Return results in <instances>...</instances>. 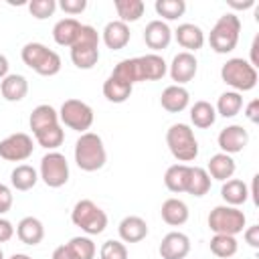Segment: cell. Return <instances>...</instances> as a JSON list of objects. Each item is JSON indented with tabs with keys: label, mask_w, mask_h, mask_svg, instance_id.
<instances>
[{
	"label": "cell",
	"mask_w": 259,
	"mask_h": 259,
	"mask_svg": "<svg viewBox=\"0 0 259 259\" xmlns=\"http://www.w3.org/2000/svg\"><path fill=\"white\" fill-rule=\"evenodd\" d=\"M107 152L103 146L101 136L93 132H85L75 142V164L83 172H97L105 166Z\"/></svg>",
	"instance_id": "1"
},
{
	"label": "cell",
	"mask_w": 259,
	"mask_h": 259,
	"mask_svg": "<svg viewBox=\"0 0 259 259\" xmlns=\"http://www.w3.org/2000/svg\"><path fill=\"white\" fill-rule=\"evenodd\" d=\"M22 63L42 77H53L61 71V57L42 42H26L20 51Z\"/></svg>",
	"instance_id": "2"
},
{
	"label": "cell",
	"mask_w": 259,
	"mask_h": 259,
	"mask_svg": "<svg viewBox=\"0 0 259 259\" xmlns=\"http://www.w3.org/2000/svg\"><path fill=\"white\" fill-rule=\"evenodd\" d=\"M71 61L77 69H93L99 61V32L91 24H81L79 36L71 47Z\"/></svg>",
	"instance_id": "3"
},
{
	"label": "cell",
	"mask_w": 259,
	"mask_h": 259,
	"mask_svg": "<svg viewBox=\"0 0 259 259\" xmlns=\"http://www.w3.org/2000/svg\"><path fill=\"white\" fill-rule=\"evenodd\" d=\"M239 32H241V20H239V16L235 12H227L210 28L208 45H210V49L214 53L227 55V53H231L237 47Z\"/></svg>",
	"instance_id": "4"
},
{
	"label": "cell",
	"mask_w": 259,
	"mask_h": 259,
	"mask_svg": "<svg viewBox=\"0 0 259 259\" xmlns=\"http://www.w3.org/2000/svg\"><path fill=\"white\" fill-rule=\"evenodd\" d=\"M166 144L170 154L180 162H192L198 156V142L194 138V132L186 123H172L166 132Z\"/></svg>",
	"instance_id": "5"
},
{
	"label": "cell",
	"mask_w": 259,
	"mask_h": 259,
	"mask_svg": "<svg viewBox=\"0 0 259 259\" xmlns=\"http://www.w3.org/2000/svg\"><path fill=\"white\" fill-rule=\"evenodd\" d=\"M221 79L237 93L251 91L257 85V69L247 59L233 57L221 67Z\"/></svg>",
	"instance_id": "6"
},
{
	"label": "cell",
	"mask_w": 259,
	"mask_h": 259,
	"mask_svg": "<svg viewBox=\"0 0 259 259\" xmlns=\"http://www.w3.org/2000/svg\"><path fill=\"white\" fill-rule=\"evenodd\" d=\"M208 229L214 233V235H239L245 231V223H247V217L241 208L237 206H229V204H219L214 206L210 212H208Z\"/></svg>",
	"instance_id": "7"
},
{
	"label": "cell",
	"mask_w": 259,
	"mask_h": 259,
	"mask_svg": "<svg viewBox=\"0 0 259 259\" xmlns=\"http://www.w3.org/2000/svg\"><path fill=\"white\" fill-rule=\"evenodd\" d=\"M71 221H73L75 227H79L87 235H101L107 227L105 210H101L89 198H83V200L75 202V206L71 210Z\"/></svg>",
	"instance_id": "8"
},
{
	"label": "cell",
	"mask_w": 259,
	"mask_h": 259,
	"mask_svg": "<svg viewBox=\"0 0 259 259\" xmlns=\"http://www.w3.org/2000/svg\"><path fill=\"white\" fill-rule=\"evenodd\" d=\"M38 178L49 186V188H61L67 184L69 180V162L67 158L53 150L47 152L40 160V168H38Z\"/></svg>",
	"instance_id": "9"
},
{
	"label": "cell",
	"mask_w": 259,
	"mask_h": 259,
	"mask_svg": "<svg viewBox=\"0 0 259 259\" xmlns=\"http://www.w3.org/2000/svg\"><path fill=\"white\" fill-rule=\"evenodd\" d=\"M59 121L69 130L85 134L93 125V109L81 99H67L59 109Z\"/></svg>",
	"instance_id": "10"
},
{
	"label": "cell",
	"mask_w": 259,
	"mask_h": 259,
	"mask_svg": "<svg viewBox=\"0 0 259 259\" xmlns=\"http://www.w3.org/2000/svg\"><path fill=\"white\" fill-rule=\"evenodd\" d=\"M34 142L28 134L16 132L0 142V158L6 162H24L32 156Z\"/></svg>",
	"instance_id": "11"
},
{
	"label": "cell",
	"mask_w": 259,
	"mask_h": 259,
	"mask_svg": "<svg viewBox=\"0 0 259 259\" xmlns=\"http://www.w3.org/2000/svg\"><path fill=\"white\" fill-rule=\"evenodd\" d=\"M95 243L89 237H73L69 243L59 245L53 251V259H93Z\"/></svg>",
	"instance_id": "12"
},
{
	"label": "cell",
	"mask_w": 259,
	"mask_h": 259,
	"mask_svg": "<svg viewBox=\"0 0 259 259\" xmlns=\"http://www.w3.org/2000/svg\"><path fill=\"white\" fill-rule=\"evenodd\" d=\"M217 142H219L221 152L231 156V154H239V152L245 150V146L249 144V134L243 125L233 123V125H227V127L221 130Z\"/></svg>",
	"instance_id": "13"
},
{
	"label": "cell",
	"mask_w": 259,
	"mask_h": 259,
	"mask_svg": "<svg viewBox=\"0 0 259 259\" xmlns=\"http://www.w3.org/2000/svg\"><path fill=\"white\" fill-rule=\"evenodd\" d=\"M168 71H170L172 81H176L174 85H184V83H188V81L194 79V75H196V71H198V61H196L194 53L182 51V53H178V55L172 59Z\"/></svg>",
	"instance_id": "14"
},
{
	"label": "cell",
	"mask_w": 259,
	"mask_h": 259,
	"mask_svg": "<svg viewBox=\"0 0 259 259\" xmlns=\"http://www.w3.org/2000/svg\"><path fill=\"white\" fill-rule=\"evenodd\" d=\"M158 251L162 259H186V255L190 253V239L180 231H172L164 235Z\"/></svg>",
	"instance_id": "15"
},
{
	"label": "cell",
	"mask_w": 259,
	"mask_h": 259,
	"mask_svg": "<svg viewBox=\"0 0 259 259\" xmlns=\"http://www.w3.org/2000/svg\"><path fill=\"white\" fill-rule=\"evenodd\" d=\"M172 40V30L164 20H152L144 28V42L152 51H162L170 45Z\"/></svg>",
	"instance_id": "16"
},
{
	"label": "cell",
	"mask_w": 259,
	"mask_h": 259,
	"mask_svg": "<svg viewBox=\"0 0 259 259\" xmlns=\"http://www.w3.org/2000/svg\"><path fill=\"white\" fill-rule=\"evenodd\" d=\"M117 233L121 243H140L148 237V223L138 214L123 217L117 227Z\"/></svg>",
	"instance_id": "17"
},
{
	"label": "cell",
	"mask_w": 259,
	"mask_h": 259,
	"mask_svg": "<svg viewBox=\"0 0 259 259\" xmlns=\"http://www.w3.org/2000/svg\"><path fill=\"white\" fill-rule=\"evenodd\" d=\"M174 38L176 42L186 49V53H194L198 49H202L204 45V32L200 26L192 24V22H184V24H178V28L174 30Z\"/></svg>",
	"instance_id": "18"
},
{
	"label": "cell",
	"mask_w": 259,
	"mask_h": 259,
	"mask_svg": "<svg viewBox=\"0 0 259 259\" xmlns=\"http://www.w3.org/2000/svg\"><path fill=\"white\" fill-rule=\"evenodd\" d=\"M190 101V93L186 87L182 85H168L162 95H160V105L168 111V113H180L188 107Z\"/></svg>",
	"instance_id": "19"
},
{
	"label": "cell",
	"mask_w": 259,
	"mask_h": 259,
	"mask_svg": "<svg viewBox=\"0 0 259 259\" xmlns=\"http://www.w3.org/2000/svg\"><path fill=\"white\" fill-rule=\"evenodd\" d=\"M101 38H103V42H105L107 49L119 51V49H123L130 42L132 32H130V26L123 24L121 20H111V22L105 24V28L101 32Z\"/></svg>",
	"instance_id": "20"
},
{
	"label": "cell",
	"mask_w": 259,
	"mask_h": 259,
	"mask_svg": "<svg viewBox=\"0 0 259 259\" xmlns=\"http://www.w3.org/2000/svg\"><path fill=\"white\" fill-rule=\"evenodd\" d=\"M0 93L6 101H22L28 93V81L24 75H18V73H8L2 83H0Z\"/></svg>",
	"instance_id": "21"
},
{
	"label": "cell",
	"mask_w": 259,
	"mask_h": 259,
	"mask_svg": "<svg viewBox=\"0 0 259 259\" xmlns=\"http://www.w3.org/2000/svg\"><path fill=\"white\" fill-rule=\"evenodd\" d=\"M16 237L20 239V243L34 247L45 239V227L36 217H24L16 225Z\"/></svg>",
	"instance_id": "22"
},
{
	"label": "cell",
	"mask_w": 259,
	"mask_h": 259,
	"mask_svg": "<svg viewBox=\"0 0 259 259\" xmlns=\"http://www.w3.org/2000/svg\"><path fill=\"white\" fill-rule=\"evenodd\" d=\"M28 125L32 130V134H38L53 125H59V111L49 103H40L32 109V113L28 117Z\"/></svg>",
	"instance_id": "23"
},
{
	"label": "cell",
	"mask_w": 259,
	"mask_h": 259,
	"mask_svg": "<svg viewBox=\"0 0 259 259\" xmlns=\"http://www.w3.org/2000/svg\"><path fill=\"white\" fill-rule=\"evenodd\" d=\"M160 214H162V221L170 227H180L188 221V206L184 200L180 198H166L162 202V208H160Z\"/></svg>",
	"instance_id": "24"
},
{
	"label": "cell",
	"mask_w": 259,
	"mask_h": 259,
	"mask_svg": "<svg viewBox=\"0 0 259 259\" xmlns=\"http://www.w3.org/2000/svg\"><path fill=\"white\" fill-rule=\"evenodd\" d=\"M81 30V22L77 18H61L55 26H53V38L59 47H73V42L77 40Z\"/></svg>",
	"instance_id": "25"
},
{
	"label": "cell",
	"mask_w": 259,
	"mask_h": 259,
	"mask_svg": "<svg viewBox=\"0 0 259 259\" xmlns=\"http://www.w3.org/2000/svg\"><path fill=\"white\" fill-rule=\"evenodd\" d=\"M235 170H237V164H235L233 156L223 154V152L214 154V156L208 160V166H206L208 176H210V178H214V180H221V182H225V180L233 178Z\"/></svg>",
	"instance_id": "26"
},
{
	"label": "cell",
	"mask_w": 259,
	"mask_h": 259,
	"mask_svg": "<svg viewBox=\"0 0 259 259\" xmlns=\"http://www.w3.org/2000/svg\"><path fill=\"white\" fill-rule=\"evenodd\" d=\"M221 196L229 206H239L249 200V188L239 178H229L221 186Z\"/></svg>",
	"instance_id": "27"
},
{
	"label": "cell",
	"mask_w": 259,
	"mask_h": 259,
	"mask_svg": "<svg viewBox=\"0 0 259 259\" xmlns=\"http://www.w3.org/2000/svg\"><path fill=\"white\" fill-rule=\"evenodd\" d=\"M138 59H140L144 81H158L168 73L166 61L156 53H150V55H144V57H138Z\"/></svg>",
	"instance_id": "28"
},
{
	"label": "cell",
	"mask_w": 259,
	"mask_h": 259,
	"mask_svg": "<svg viewBox=\"0 0 259 259\" xmlns=\"http://www.w3.org/2000/svg\"><path fill=\"white\" fill-rule=\"evenodd\" d=\"M188 174H190V166L188 164H172L166 174H164V184L170 192H186V184H188Z\"/></svg>",
	"instance_id": "29"
},
{
	"label": "cell",
	"mask_w": 259,
	"mask_h": 259,
	"mask_svg": "<svg viewBox=\"0 0 259 259\" xmlns=\"http://www.w3.org/2000/svg\"><path fill=\"white\" fill-rule=\"evenodd\" d=\"M38 182V172L28 166V164H18L12 172H10V184L14 190L26 192L30 188H34V184Z\"/></svg>",
	"instance_id": "30"
},
{
	"label": "cell",
	"mask_w": 259,
	"mask_h": 259,
	"mask_svg": "<svg viewBox=\"0 0 259 259\" xmlns=\"http://www.w3.org/2000/svg\"><path fill=\"white\" fill-rule=\"evenodd\" d=\"M132 89H134V85H130V83H125V81H121V79H117L113 75H109L105 79V83H103V95L111 103L127 101L130 95H132Z\"/></svg>",
	"instance_id": "31"
},
{
	"label": "cell",
	"mask_w": 259,
	"mask_h": 259,
	"mask_svg": "<svg viewBox=\"0 0 259 259\" xmlns=\"http://www.w3.org/2000/svg\"><path fill=\"white\" fill-rule=\"evenodd\" d=\"M111 75L117 77V79H121V81H125V83H130V85L144 81V77H142V67H140V59H138V57L119 61V63L113 67Z\"/></svg>",
	"instance_id": "32"
},
{
	"label": "cell",
	"mask_w": 259,
	"mask_h": 259,
	"mask_svg": "<svg viewBox=\"0 0 259 259\" xmlns=\"http://www.w3.org/2000/svg\"><path fill=\"white\" fill-rule=\"evenodd\" d=\"M190 121L194 123V127H200V130H206L210 127L214 121H217V111H214V105L200 99L196 101L192 107H190Z\"/></svg>",
	"instance_id": "33"
},
{
	"label": "cell",
	"mask_w": 259,
	"mask_h": 259,
	"mask_svg": "<svg viewBox=\"0 0 259 259\" xmlns=\"http://www.w3.org/2000/svg\"><path fill=\"white\" fill-rule=\"evenodd\" d=\"M113 6H115V12H117V16L123 24L138 22L144 16V10H146V4L142 0H115Z\"/></svg>",
	"instance_id": "34"
},
{
	"label": "cell",
	"mask_w": 259,
	"mask_h": 259,
	"mask_svg": "<svg viewBox=\"0 0 259 259\" xmlns=\"http://www.w3.org/2000/svg\"><path fill=\"white\" fill-rule=\"evenodd\" d=\"M210 190V176L204 168L200 166H190V174H188V184H186V192L192 196H204Z\"/></svg>",
	"instance_id": "35"
},
{
	"label": "cell",
	"mask_w": 259,
	"mask_h": 259,
	"mask_svg": "<svg viewBox=\"0 0 259 259\" xmlns=\"http://www.w3.org/2000/svg\"><path fill=\"white\" fill-rule=\"evenodd\" d=\"M241 107H243V95L237 91H225L221 93L214 111L221 117H235L241 111Z\"/></svg>",
	"instance_id": "36"
},
{
	"label": "cell",
	"mask_w": 259,
	"mask_h": 259,
	"mask_svg": "<svg viewBox=\"0 0 259 259\" xmlns=\"http://www.w3.org/2000/svg\"><path fill=\"white\" fill-rule=\"evenodd\" d=\"M208 245H210V253L217 255V257H221V259L233 257L237 253V249H239L237 239L231 237V235H214Z\"/></svg>",
	"instance_id": "37"
},
{
	"label": "cell",
	"mask_w": 259,
	"mask_h": 259,
	"mask_svg": "<svg viewBox=\"0 0 259 259\" xmlns=\"http://www.w3.org/2000/svg\"><path fill=\"white\" fill-rule=\"evenodd\" d=\"M34 140H36L38 146H42V148H47L49 152H53V150H57V148L63 144L65 132H63V127H61V123H59V125H53V127H47V130L34 134Z\"/></svg>",
	"instance_id": "38"
},
{
	"label": "cell",
	"mask_w": 259,
	"mask_h": 259,
	"mask_svg": "<svg viewBox=\"0 0 259 259\" xmlns=\"http://www.w3.org/2000/svg\"><path fill=\"white\" fill-rule=\"evenodd\" d=\"M158 16L164 20H178L186 12V2L184 0H156L154 4Z\"/></svg>",
	"instance_id": "39"
},
{
	"label": "cell",
	"mask_w": 259,
	"mask_h": 259,
	"mask_svg": "<svg viewBox=\"0 0 259 259\" xmlns=\"http://www.w3.org/2000/svg\"><path fill=\"white\" fill-rule=\"evenodd\" d=\"M99 257L101 259H127V247L121 241L109 239L101 245L99 249Z\"/></svg>",
	"instance_id": "40"
},
{
	"label": "cell",
	"mask_w": 259,
	"mask_h": 259,
	"mask_svg": "<svg viewBox=\"0 0 259 259\" xmlns=\"http://www.w3.org/2000/svg\"><path fill=\"white\" fill-rule=\"evenodd\" d=\"M55 10H57V2L55 0H30L28 2V12L36 20H45V18L53 16Z\"/></svg>",
	"instance_id": "41"
},
{
	"label": "cell",
	"mask_w": 259,
	"mask_h": 259,
	"mask_svg": "<svg viewBox=\"0 0 259 259\" xmlns=\"http://www.w3.org/2000/svg\"><path fill=\"white\" fill-rule=\"evenodd\" d=\"M59 6L65 14H71V18H73L75 14H81L87 8V0H61Z\"/></svg>",
	"instance_id": "42"
},
{
	"label": "cell",
	"mask_w": 259,
	"mask_h": 259,
	"mask_svg": "<svg viewBox=\"0 0 259 259\" xmlns=\"http://www.w3.org/2000/svg\"><path fill=\"white\" fill-rule=\"evenodd\" d=\"M12 200H14L12 190H10L6 184H2V182H0V217L12 208Z\"/></svg>",
	"instance_id": "43"
},
{
	"label": "cell",
	"mask_w": 259,
	"mask_h": 259,
	"mask_svg": "<svg viewBox=\"0 0 259 259\" xmlns=\"http://www.w3.org/2000/svg\"><path fill=\"white\" fill-rule=\"evenodd\" d=\"M243 237H245V243L253 249H259V225H251L243 231Z\"/></svg>",
	"instance_id": "44"
},
{
	"label": "cell",
	"mask_w": 259,
	"mask_h": 259,
	"mask_svg": "<svg viewBox=\"0 0 259 259\" xmlns=\"http://www.w3.org/2000/svg\"><path fill=\"white\" fill-rule=\"evenodd\" d=\"M14 227H12V223L8 221V219H4V217H0V243H6V241H10L12 237H14Z\"/></svg>",
	"instance_id": "45"
},
{
	"label": "cell",
	"mask_w": 259,
	"mask_h": 259,
	"mask_svg": "<svg viewBox=\"0 0 259 259\" xmlns=\"http://www.w3.org/2000/svg\"><path fill=\"white\" fill-rule=\"evenodd\" d=\"M245 115H247V119L253 121V123L259 121V99H251V101H249V105L245 107Z\"/></svg>",
	"instance_id": "46"
},
{
	"label": "cell",
	"mask_w": 259,
	"mask_h": 259,
	"mask_svg": "<svg viewBox=\"0 0 259 259\" xmlns=\"http://www.w3.org/2000/svg\"><path fill=\"white\" fill-rule=\"evenodd\" d=\"M255 69L259 67V36H255L253 38V42H251V61H249Z\"/></svg>",
	"instance_id": "47"
},
{
	"label": "cell",
	"mask_w": 259,
	"mask_h": 259,
	"mask_svg": "<svg viewBox=\"0 0 259 259\" xmlns=\"http://www.w3.org/2000/svg\"><path fill=\"white\" fill-rule=\"evenodd\" d=\"M253 4H255V0H243V2H233V0H229V6L235 8V10H245V8H251Z\"/></svg>",
	"instance_id": "48"
},
{
	"label": "cell",
	"mask_w": 259,
	"mask_h": 259,
	"mask_svg": "<svg viewBox=\"0 0 259 259\" xmlns=\"http://www.w3.org/2000/svg\"><path fill=\"white\" fill-rule=\"evenodd\" d=\"M8 67H10V65H8V59L0 53V79H4V77L8 75Z\"/></svg>",
	"instance_id": "49"
},
{
	"label": "cell",
	"mask_w": 259,
	"mask_h": 259,
	"mask_svg": "<svg viewBox=\"0 0 259 259\" xmlns=\"http://www.w3.org/2000/svg\"><path fill=\"white\" fill-rule=\"evenodd\" d=\"M10 259H30V257H28V255H24V253H14Z\"/></svg>",
	"instance_id": "50"
},
{
	"label": "cell",
	"mask_w": 259,
	"mask_h": 259,
	"mask_svg": "<svg viewBox=\"0 0 259 259\" xmlns=\"http://www.w3.org/2000/svg\"><path fill=\"white\" fill-rule=\"evenodd\" d=\"M0 259H4V253H2V249H0Z\"/></svg>",
	"instance_id": "51"
}]
</instances>
